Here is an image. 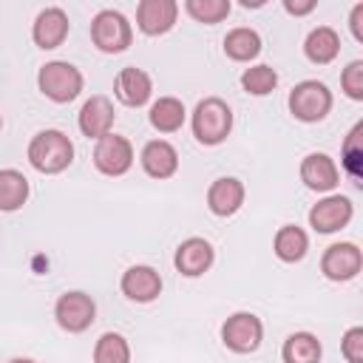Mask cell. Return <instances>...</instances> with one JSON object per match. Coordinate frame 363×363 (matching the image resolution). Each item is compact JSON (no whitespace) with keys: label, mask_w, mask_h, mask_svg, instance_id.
<instances>
[{"label":"cell","mask_w":363,"mask_h":363,"mask_svg":"<svg viewBox=\"0 0 363 363\" xmlns=\"http://www.w3.org/2000/svg\"><path fill=\"white\" fill-rule=\"evenodd\" d=\"M142 170L153 179H170L176 170H179V153L170 142L164 139H150L145 147H142Z\"/></svg>","instance_id":"obj_19"},{"label":"cell","mask_w":363,"mask_h":363,"mask_svg":"<svg viewBox=\"0 0 363 363\" xmlns=\"http://www.w3.org/2000/svg\"><path fill=\"white\" fill-rule=\"evenodd\" d=\"M241 88L247 94H252V96H267V94H272L278 88V71L272 65H264V62L252 65V68H247L241 74Z\"/></svg>","instance_id":"obj_27"},{"label":"cell","mask_w":363,"mask_h":363,"mask_svg":"<svg viewBox=\"0 0 363 363\" xmlns=\"http://www.w3.org/2000/svg\"><path fill=\"white\" fill-rule=\"evenodd\" d=\"M119 289L128 301H136V303H150L162 295V275L147 267V264H136V267H128L119 278Z\"/></svg>","instance_id":"obj_11"},{"label":"cell","mask_w":363,"mask_h":363,"mask_svg":"<svg viewBox=\"0 0 363 363\" xmlns=\"http://www.w3.org/2000/svg\"><path fill=\"white\" fill-rule=\"evenodd\" d=\"M349 26H352V34L357 43H363V3H357L352 9V17H349Z\"/></svg>","instance_id":"obj_32"},{"label":"cell","mask_w":363,"mask_h":363,"mask_svg":"<svg viewBox=\"0 0 363 363\" xmlns=\"http://www.w3.org/2000/svg\"><path fill=\"white\" fill-rule=\"evenodd\" d=\"M133 164V145L119 136V133H108L102 139H96L94 147V167L105 176H122L128 173Z\"/></svg>","instance_id":"obj_9"},{"label":"cell","mask_w":363,"mask_h":363,"mask_svg":"<svg viewBox=\"0 0 363 363\" xmlns=\"http://www.w3.org/2000/svg\"><path fill=\"white\" fill-rule=\"evenodd\" d=\"M320 354L323 346L312 332H292L281 346L284 363H320Z\"/></svg>","instance_id":"obj_22"},{"label":"cell","mask_w":363,"mask_h":363,"mask_svg":"<svg viewBox=\"0 0 363 363\" xmlns=\"http://www.w3.org/2000/svg\"><path fill=\"white\" fill-rule=\"evenodd\" d=\"M213 261H216L213 244H210L207 238H199V235L184 238V241L176 247V255H173V267H176L182 275H187V278L204 275V272L213 267Z\"/></svg>","instance_id":"obj_13"},{"label":"cell","mask_w":363,"mask_h":363,"mask_svg":"<svg viewBox=\"0 0 363 363\" xmlns=\"http://www.w3.org/2000/svg\"><path fill=\"white\" fill-rule=\"evenodd\" d=\"M9 363H34V360H28V357H14V360H9Z\"/></svg>","instance_id":"obj_34"},{"label":"cell","mask_w":363,"mask_h":363,"mask_svg":"<svg viewBox=\"0 0 363 363\" xmlns=\"http://www.w3.org/2000/svg\"><path fill=\"white\" fill-rule=\"evenodd\" d=\"M133 40V28L122 11L102 9L91 20V43L102 54H122Z\"/></svg>","instance_id":"obj_4"},{"label":"cell","mask_w":363,"mask_h":363,"mask_svg":"<svg viewBox=\"0 0 363 363\" xmlns=\"http://www.w3.org/2000/svg\"><path fill=\"white\" fill-rule=\"evenodd\" d=\"M340 352L349 363H363V326L346 329V335L340 337Z\"/></svg>","instance_id":"obj_31"},{"label":"cell","mask_w":363,"mask_h":363,"mask_svg":"<svg viewBox=\"0 0 363 363\" xmlns=\"http://www.w3.org/2000/svg\"><path fill=\"white\" fill-rule=\"evenodd\" d=\"M360 269H363V252L352 241L329 244L323 250V255H320V272H323V278H329L335 284L357 278Z\"/></svg>","instance_id":"obj_8"},{"label":"cell","mask_w":363,"mask_h":363,"mask_svg":"<svg viewBox=\"0 0 363 363\" xmlns=\"http://www.w3.org/2000/svg\"><path fill=\"white\" fill-rule=\"evenodd\" d=\"M37 85H40L43 96H48L51 102L65 105V102H71V99L79 96L85 79H82V71L77 65H71L65 60H51V62H45L40 68Z\"/></svg>","instance_id":"obj_3"},{"label":"cell","mask_w":363,"mask_h":363,"mask_svg":"<svg viewBox=\"0 0 363 363\" xmlns=\"http://www.w3.org/2000/svg\"><path fill=\"white\" fill-rule=\"evenodd\" d=\"M332 91L318 79H303L289 91V113L298 122H320L332 111Z\"/></svg>","instance_id":"obj_5"},{"label":"cell","mask_w":363,"mask_h":363,"mask_svg":"<svg viewBox=\"0 0 363 363\" xmlns=\"http://www.w3.org/2000/svg\"><path fill=\"white\" fill-rule=\"evenodd\" d=\"M343 167L360 184L363 179V122H357L343 142Z\"/></svg>","instance_id":"obj_29"},{"label":"cell","mask_w":363,"mask_h":363,"mask_svg":"<svg viewBox=\"0 0 363 363\" xmlns=\"http://www.w3.org/2000/svg\"><path fill=\"white\" fill-rule=\"evenodd\" d=\"M354 216V204L346 196H326L309 210V227L315 233H337L343 230Z\"/></svg>","instance_id":"obj_10"},{"label":"cell","mask_w":363,"mask_h":363,"mask_svg":"<svg viewBox=\"0 0 363 363\" xmlns=\"http://www.w3.org/2000/svg\"><path fill=\"white\" fill-rule=\"evenodd\" d=\"M244 196H247V190L235 176H221L207 187V207L213 216L227 218V216H235L241 210Z\"/></svg>","instance_id":"obj_17"},{"label":"cell","mask_w":363,"mask_h":363,"mask_svg":"<svg viewBox=\"0 0 363 363\" xmlns=\"http://www.w3.org/2000/svg\"><path fill=\"white\" fill-rule=\"evenodd\" d=\"M233 3L230 0H184V11L204 26H216L230 14Z\"/></svg>","instance_id":"obj_28"},{"label":"cell","mask_w":363,"mask_h":363,"mask_svg":"<svg viewBox=\"0 0 363 363\" xmlns=\"http://www.w3.org/2000/svg\"><path fill=\"white\" fill-rule=\"evenodd\" d=\"M113 119H116L113 102H111L105 94H94L91 99H85V105L79 108V116H77L79 130H82L88 139H102V136H108L111 128H113Z\"/></svg>","instance_id":"obj_14"},{"label":"cell","mask_w":363,"mask_h":363,"mask_svg":"<svg viewBox=\"0 0 363 363\" xmlns=\"http://www.w3.org/2000/svg\"><path fill=\"white\" fill-rule=\"evenodd\" d=\"M26 201H28V179L14 167L0 170V213H14Z\"/></svg>","instance_id":"obj_25"},{"label":"cell","mask_w":363,"mask_h":363,"mask_svg":"<svg viewBox=\"0 0 363 363\" xmlns=\"http://www.w3.org/2000/svg\"><path fill=\"white\" fill-rule=\"evenodd\" d=\"M340 88H343V94H346L349 99H354V102L363 99V60H352V62L343 68V74H340Z\"/></svg>","instance_id":"obj_30"},{"label":"cell","mask_w":363,"mask_h":363,"mask_svg":"<svg viewBox=\"0 0 363 363\" xmlns=\"http://www.w3.org/2000/svg\"><path fill=\"white\" fill-rule=\"evenodd\" d=\"M301 182L315 193H329L340 182V170L329 153H309L301 162Z\"/></svg>","instance_id":"obj_16"},{"label":"cell","mask_w":363,"mask_h":363,"mask_svg":"<svg viewBox=\"0 0 363 363\" xmlns=\"http://www.w3.org/2000/svg\"><path fill=\"white\" fill-rule=\"evenodd\" d=\"M221 340H224V346H227L230 352H235V354H250V352H255V349L261 346V340H264V323H261V318L252 315V312H235V315H230V318L224 320V326H221Z\"/></svg>","instance_id":"obj_7"},{"label":"cell","mask_w":363,"mask_h":363,"mask_svg":"<svg viewBox=\"0 0 363 363\" xmlns=\"http://www.w3.org/2000/svg\"><path fill=\"white\" fill-rule=\"evenodd\" d=\"M0 128H3V116H0Z\"/></svg>","instance_id":"obj_35"},{"label":"cell","mask_w":363,"mask_h":363,"mask_svg":"<svg viewBox=\"0 0 363 363\" xmlns=\"http://www.w3.org/2000/svg\"><path fill=\"white\" fill-rule=\"evenodd\" d=\"M94 363H130V346L119 332L99 335L94 346Z\"/></svg>","instance_id":"obj_26"},{"label":"cell","mask_w":363,"mask_h":363,"mask_svg":"<svg viewBox=\"0 0 363 363\" xmlns=\"http://www.w3.org/2000/svg\"><path fill=\"white\" fill-rule=\"evenodd\" d=\"M68 28H71L68 14H65L60 6H48V9H43V11L37 14V20H34V26H31V37H34V43H37L43 51H51V48H60V45L65 43Z\"/></svg>","instance_id":"obj_15"},{"label":"cell","mask_w":363,"mask_h":363,"mask_svg":"<svg viewBox=\"0 0 363 363\" xmlns=\"http://www.w3.org/2000/svg\"><path fill=\"white\" fill-rule=\"evenodd\" d=\"M272 250H275V255H278L284 264H295V261H301V258L306 255V250H309V235H306L298 224H284V227L275 233V238H272Z\"/></svg>","instance_id":"obj_21"},{"label":"cell","mask_w":363,"mask_h":363,"mask_svg":"<svg viewBox=\"0 0 363 363\" xmlns=\"http://www.w3.org/2000/svg\"><path fill=\"white\" fill-rule=\"evenodd\" d=\"M153 94V79L147 71L136 68V65H128L116 74V99L128 108H142L147 105Z\"/></svg>","instance_id":"obj_18"},{"label":"cell","mask_w":363,"mask_h":363,"mask_svg":"<svg viewBox=\"0 0 363 363\" xmlns=\"http://www.w3.org/2000/svg\"><path fill=\"white\" fill-rule=\"evenodd\" d=\"M190 128H193V136L199 145H221L230 130H233V111L224 99L218 96H207L196 105L193 116H190Z\"/></svg>","instance_id":"obj_2"},{"label":"cell","mask_w":363,"mask_h":363,"mask_svg":"<svg viewBox=\"0 0 363 363\" xmlns=\"http://www.w3.org/2000/svg\"><path fill=\"white\" fill-rule=\"evenodd\" d=\"M284 11H286V14H295V17H303V14L315 11V0H303V3H292V0H284Z\"/></svg>","instance_id":"obj_33"},{"label":"cell","mask_w":363,"mask_h":363,"mask_svg":"<svg viewBox=\"0 0 363 363\" xmlns=\"http://www.w3.org/2000/svg\"><path fill=\"white\" fill-rule=\"evenodd\" d=\"M224 54L235 62H250L261 54V34L255 28H247V26H238L233 31H227L224 37Z\"/></svg>","instance_id":"obj_23"},{"label":"cell","mask_w":363,"mask_h":363,"mask_svg":"<svg viewBox=\"0 0 363 363\" xmlns=\"http://www.w3.org/2000/svg\"><path fill=\"white\" fill-rule=\"evenodd\" d=\"M184 116H187V111H184L182 99H176V96H159L150 105V113H147L150 125L159 133H176L184 125Z\"/></svg>","instance_id":"obj_24"},{"label":"cell","mask_w":363,"mask_h":363,"mask_svg":"<svg viewBox=\"0 0 363 363\" xmlns=\"http://www.w3.org/2000/svg\"><path fill=\"white\" fill-rule=\"evenodd\" d=\"M179 20V3L176 0H142L136 6V26L147 37L167 34Z\"/></svg>","instance_id":"obj_12"},{"label":"cell","mask_w":363,"mask_h":363,"mask_svg":"<svg viewBox=\"0 0 363 363\" xmlns=\"http://www.w3.org/2000/svg\"><path fill=\"white\" fill-rule=\"evenodd\" d=\"M303 54L315 65H329L340 54V37L332 26H318L303 40Z\"/></svg>","instance_id":"obj_20"},{"label":"cell","mask_w":363,"mask_h":363,"mask_svg":"<svg viewBox=\"0 0 363 363\" xmlns=\"http://www.w3.org/2000/svg\"><path fill=\"white\" fill-rule=\"evenodd\" d=\"M26 156L37 173L54 176V173H62L74 162V142L62 130L48 128V130H40L31 136Z\"/></svg>","instance_id":"obj_1"},{"label":"cell","mask_w":363,"mask_h":363,"mask_svg":"<svg viewBox=\"0 0 363 363\" xmlns=\"http://www.w3.org/2000/svg\"><path fill=\"white\" fill-rule=\"evenodd\" d=\"M54 318H57L60 329H65L71 335H79V332H85L96 320V303H94V298L88 292L71 289V292L57 298Z\"/></svg>","instance_id":"obj_6"}]
</instances>
